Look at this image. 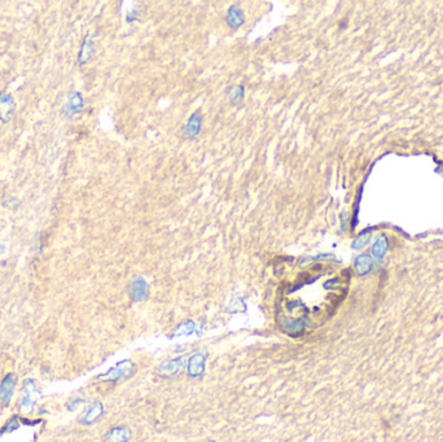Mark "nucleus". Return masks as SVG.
<instances>
[{
	"label": "nucleus",
	"mask_w": 443,
	"mask_h": 442,
	"mask_svg": "<svg viewBox=\"0 0 443 442\" xmlns=\"http://www.w3.org/2000/svg\"><path fill=\"white\" fill-rule=\"evenodd\" d=\"M371 238H372L371 231H364V232H362L357 239H355L354 243H353V249L358 250V249H362V248H364V246L367 245L368 243H369Z\"/></svg>",
	"instance_id": "obj_15"
},
{
	"label": "nucleus",
	"mask_w": 443,
	"mask_h": 442,
	"mask_svg": "<svg viewBox=\"0 0 443 442\" xmlns=\"http://www.w3.org/2000/svg\"><path fill=\"white\" fill-rule=\"evenodd\" d=\"M130 368H131V363H130V362H122V363L117 364V367L110 369L106 375H104L103 379H105V380H117V379L130 374Z\"/></svg>",
	"instance_id": "obj_9"
},
{
	"label": "nucleus",
	"mask_w": 443,
	"mask_h": 442,
	"mask_svg": "<svg viewBox=\"0 0 443 442\" xmlns=\"http://www.w3.org/2000/svg\"><path fill=\"white\" fill-rule=\"evenodd\" d=\"M103 412H104V407L100 402L92 403L88 409H87V411L84 412L83 416H82L81 422L83 423V424H92V423L98 422V420L100 419Z\"/></svg>",
	"instance_id": "obj_7"
},
{
	"label": "nucleus",
	"mask_w": 443,
	"mask_h": 442,
	"mask_svg": "<svg viewBox=\"0 0 443 442\" xmlns=\"http://www.w3.org/2000/svg\"><path fill=\"white\" fill-rule=\"evenodd\" d=\"M387 249H389V241H387L386 236L381 235L372 246V254L377 258H382L385 253L387 252Z\"/></svg>",
	"instance_id": "obj_12"
},
{
	"label": "nucleus",
	"mask_w": 443,
	"mask_h": 442,
	"mask_svg": "<svg viewBox=\"0 0 443 442\" xmlns=\"http://www.w3.org/2000/svg\"><path fill=\"white\" fill-rule=\"evenodd\" d=\"M226 21L231 28L237 29L245 22V18H244V12L243 9L239 8L237 6L229 7V9L227 11V17Z\"/></svg>",
	"instance_id": "obj_8"
},
{
	"label": "nucleus",
	"mask_w": 443,
	"mask_h": 442,
	"mask_svg": "<svg viewBox=\"0 0 443 442\" xmlns=\"http://www.w3.org/2000/svg\"><path fill=\"white\" fill-rule=\"evenodd\" d=\"M207 442H215V441H207Z\"/></svg>",
	"instance_id": "obj_19"
},
{
	"label": "nucleus",
	"mask_w": 443,
	"mask_h": 442,
	"mask_svg": "<svg viewBox=\"0 0 443 442\" xmlns=\"http://www.w3.org/2000/svg\"><path fill=\"white\" fill-rule=\"evenodd\" d=\"M24 393H25V396H24L21 406H22V409L31 411L40 396V389L38 384H36V381L30 380V379L25 380V383H24Z\"/></svg>",
	"instance_id": "obj_1"
},
{
	"label": "nucleus",
	"mask_w": 443,
	"mask_h": 442,
	"mask_svg": "<svg viewBox=\"0 0 443 442\" xmlns=\"http://www.w3.org/2000/svg\"><path fill=\"white\" fill-rule=\"evenodd\" d=\"M131 438V431L128 427H114L105 434L104 442H128Z\"/></svg>",
	"instance_id": "obj_4"
},
{
	"label": "nucleus",
	"mask_w": 443,
	"mask_h": 442,
	"mask_svg": "<svg viewBox=\"0 0 443 442\" xmlns=\"http://www.w3.org/2000/svg\"><path fill=\"white\" fill-rule=\"evenodd\" d=\"M130 296L134 301H142L148 296V284L142 279L136 277L130 286Z\"/></svg>",
	"instance_id": "obj_5"
},
{
	"label": "nucleus",
	"mask_w": 443,
	"mask_h": 442,
	"mask_svg": "<svg viewBox=\"0 0 443 442\" xmlns=\"http://www.w3.org/2000/svg\"><path fill=\"white\" fill-rule=\"evenodd\" d=\"M16 386V376L13 374H8L0 384V402L7 405L11 401Z\"/></svg>",
	"instance_id": "obj_3"
},
{
	"label": "nucleus",
	"mask_w": 443,
	"mask_h": 442,
	"mask_svg": "<svg viewBox=\"0 0 443 442\" xmlns=\"http://www.w3.org/2000/svg\"><path fill=\"white\" fill-rule=\"evenodd\" d=\"M283 330L290 336H299L305 331V322L301 319L285 320Z\"/></svg>",
	"instance_id": "obj_11"
},
{
	"label": "nucleus",
	"mask_w": 443,
	"mask_h": 442,
	"mask_svg": "<svg viewBox=\"0 0 443 442\" xmlns=\"http://www.w3.org/2000/svg\"><path fill=\"white\" fill-rule=\"evenodd\" d=\"M204 361L205 357L201 354H196L192 359L190 361V375L191 376H198L202 374V368H204Z\"/></svg>",
	"instance_id": "obj_13"
},
{
	"label": "nucleus",
	"mask_w": 443,
	"mask_h": 442,
	"mask_svg": "<svg viewBox=\"0 0 443 442\" xmlns=\"http://www.w3.org/2000/svg\"><path fill=\"white\" fill-rule=\"evenodd\" d=\"M229 99H231V103L237 105V104L243 103L244 100V87L243 86H236L234 90L229 92Z\"/></svg>",
	"instance_id": "obj_18"
},
{
	"label": "nucleus",
	"mask_w": 443,
	"mask_h": 442,
	"mask_svg": "<svg viewBox=\"0 0 443 442\" xmlns=\"http://www.w3.org/2000/svg\"><path fill=\"white\" fill-rule=\"evenodd\" d=\"M374 269V261L371 255L362 254L355 260V270L359 275H365Z\"/></svg>",
	"instance_id": "obj_10"
},
{
	"label": "nucleus",
	"mask_w": 443,
	"mask_h": 442,
	"mask_svg": "<svg viewBox=\"0 0 443 442\" xmlns=\"http://www.w3.org/2000/svg\"><path fill=\"white\" fill-rule=\"evenodd\" d=\"M83 108V99H82L81 94L78 92H74L72 95V98L69 99V101H67V112L70 113H77L79 112V110Z\"/></svg>",
	"instance_id": "obj_14"
},
{
	"label": "nucleus",
	"mask_w": 443,
	"mask_h": 442,
	"mask_svg": "<svg viewBox=\"0 0 443 442\" xmlns=\"http://www.w3.org/2000/svg\"><path fill=\"white\" fill-rule=\"evenodd\" d=\"M201 126H202V115H201L200 110L193 113L190 117V120L185 123L184 127V136L187 139H195L198 134H200Z\"/></svg>",
	"instance_id": "obj_2"
},
{
	"label": "nucleus",
	"mask_w": 443,
	"mask_h": 442,
	"mask_svg": "<svg viewBox=\"0 0 443 442\" xmlns=\"http://www.w3.org/2000/svg\"><path fill=\"white\" fill-rule=\"evenodd\" d=\"M14 110V101L11 95L2 92L0 94V120L4 122L11 118L12 113Z\"/></svg>",
	"instance_id": "obj_6"
},
{
	"label": "nucleus",
	"mask_w": 443,
	"mask_h": 442,
	"mask_svg": "<svg viewBox=\"0 0 443 442\" xmlns=\"http://www.w3.org/2000/svg\"><path fill=\"white\" fill-rule=\"evenodd\" d=\"M181 367V361L180 359H174V361H171L170 363H168L166 366H164V368H162V374L166 376L169 375H175V374H178V371L180 369Z\"/></svg>",
	"instance_id": "obj_17"
},
{
	"label": "nucleus",
	"mask_w": 443,
	"mask_h": 442,
	"mask_svg": "<svg viewBox=\"0 0 443 442\" xmlns=\"http://www.w3.org/2000/svg\"><path fill=\"white\" fill-rule=\"evenodd\" d=\"M91 55H92V42L91 39L87 38V39L84 40L83 45H82L81 55H79V61H81V64H84V62L88 61Z\"/></svg>",
	"instance_id": "obj_16"
}]
</instances>
